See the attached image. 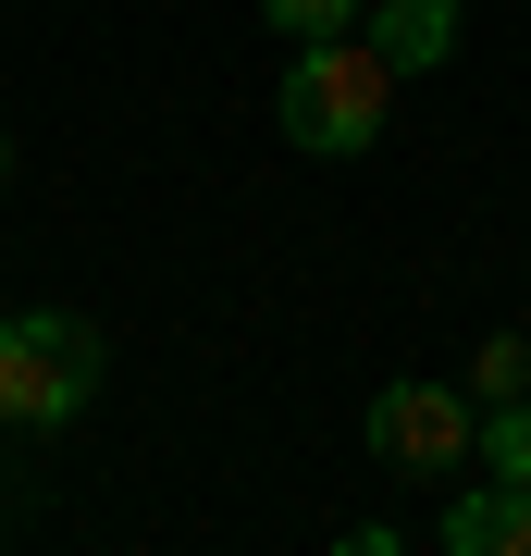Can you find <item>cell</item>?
<instances>
[{
    "label": "cell",
    "mask_w": 531,
    "mask_h": 556,
    "mask_svg": "<svg viewBox=\"0 0 531 556\" xmlns=\"http://www.w3.org/2000/svg\"><path fill=\"white\" fill-rule=\"evenodd\" d=\"M470 396H482V408L531 396V334H482V346H470Z\"/></svg>",
    "instance_id": "obj_6"
},
{
    "label": "cell",
    "mask_w": 531,
    "mask_h": 556,
    "mask_svg": "<svg viewBox=\"0 0 531 556\" xmlns=\"http://www.w3.org/2000/svg\"><path fill=\"white\" fill-rule=\"evenodd\" d=\"M99 371H112L99 321H75V309H13V321H0V420H13V433H62V420H87Z\"/></svg>",
    "instance_id": "obj_2"
},
{
    "label": "cell",
    "mask_w": 531,
    "mask_h": 556,
    "mask_svg": "<svg viewBox=\"0 0 531 556\" xmlns=\"http://www.w3.org/2000/svg\"><path fill=\"white\" fill-rule=\"evenodd\" d=\"M383 112H395V75H383L371 38H296L285 87H273V124L309 161H358V149L383 137Z\"/></svg>",
    "instance_id": "obj_1"
},
{
    "label": "cell",
    "mask_w": 531,
    "mask_h": 556,
    "mask_svg": "<svg viewBox=\"0 0 531 556\" xmlns=\"http://www.w3.org/2000/svg\"><path fill=\"white\" fill-rule=\"evenodd\" d=\"M0 186H13V124H0Z\"/></svg>",
    "instance_id": "obj_9"
},
{
    "label": "cell",
    "mask_w": 531,
    "mask_h": 556,
    "mask_svg": "<svg viewBox=\"0 0 531 556\" xmlns=\"http://www.w3.org/2000/svg\"><path fill=\"white\" fill-rule=\"evenodd\" d=\"M470 445H482V396H470V383H383V396H371V457L395 482L470 470Z\"/></svg>",
    "instance_id": "obj_3"
},
{
    "label": "cell",
    "mask_w": 531,
    "mask_h": 556,
    "mask_svg": "<svg viewBox=\"0 0 531 556\" xmlns=\"http://www.w3.org/2000/svg\"><path fill=\"white\" fill-rule=\"evenodd\" d=\"M470 457H482L494 482H531V396H507V408H482V445H470Z\"/></svg>",
    "instance_id": "obj_7"
},
{
    "label": "cell",
    "mask_w": 531,
    "mask_h": 556,
    "mask_svg": "<svg viewBox=\"0 0 531 556\" xmlns=\"http://www.w3.org/2000/svg\"><path fill=\"white\" fill-rule=\"evenodd\" d=\"M433 532H445V556H531V482H482V495H457Z\"/></svg>",
    "instance_id": "obj_5"
},
{
    "label": "cell",
    "mask_w": 531,
    "mask_h": 556,
    "mask_svg": "<svg viewBox=\"0 0 531 556\" xmlns=\"http://www.w3.org/2000/svg\"><path fill=\"white\" fill-rule=\"evenodd\" d=\"M260 13H273L285 38H358V13H371V0H260Z\"/></svg>",
    "instance_id": "obj_8"
},
{
    "label": "cell",
    "mask_w": 531,
    "mask_h": 556,
    "mask_svg": "<svg viewBox=\"0 0 531 556\" xmlns=\"http://www.w3.org/2000/svg\"><path fill=\"white\" fill-rule=\"evenodd\" d=\"M457 0H371V13H358V38L383 50V75H433V62H457Z\"/></svg>",
    "instance_id": "obj_4"
}]
</instances>
